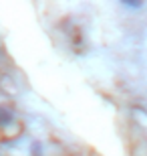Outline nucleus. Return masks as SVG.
Masks as SVG:
<instances>
[{"label":"nucleus","instance_id":"f257e3e1","mask_svg":"<svg viewBox=\"0 0 147 156\" xmlns=\"http://www.w3.org/2000/svg\"><path fill=\"white\" fill-rule=\"evenodd\" d=\"M14 122V114H12L8 108L0 105V128H8Z\"/></svg>","mask_w":147,"mask_h":156},{"label":"nucleus","instance_id":"f03ea898","mask_svg":"<svg viewBox=\"0 0 147 156\" xmlns=\"http://www.w3.org/2000/svg\"><path fill=\"white\" fill-rule=\"evenodd\" d=\"M121 6H125V8H131V10H139V8H143V2H133V0H121Z\"/></svg>","mask_w":147,"mask_h":156}]
</instances>
